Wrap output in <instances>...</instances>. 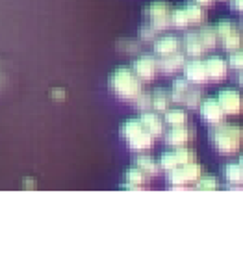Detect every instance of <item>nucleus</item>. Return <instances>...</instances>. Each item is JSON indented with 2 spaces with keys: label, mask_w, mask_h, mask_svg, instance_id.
<instances>
[{
  "label": "nucleus",
  "mask_w": 243,
  "mask_h": 256,
  "mask_svg": "<svg viewBox=\"0 0 243 256\" xmlns=\"http://www.w3.org/2000/svg\"><path fill=\"white\" fill-rule=\"evenodd\" d=\"M210 145L223 156H232L243 147V128L232 122H219L214 124L208 132Z\"/></svg>",
  "instance_id": "obj_1"
},
{
  "label": "nucleus",
  "mask_w": 243,
  "mask_h": 256,
  "mask_svg": "<svg viewBox=\"0 0 243 256\" xmlns=\"http://www.w3.org/2000/svg\"><path fill=\"white\" fill-rule=\"evenodd\" d=\"M110 90L116 93L121 100H134L136 96L143 93V82L136 74L132 67H117L110 76Z\"/></svg>",
  "instance_id": "obj_2"
},
{
  "label": "nucleus",
  "mask_w": 243,
  "mask_h": 256,
  "mask_svg": "<svg viewBox=\"0 0 243 256\" xmlns=\"http://www.w3.org/2000/svg\"><path fill=\"white\" fill-rule=\"evenodd\" d=\"M119 134H121L122 141L128 145L130 150L134 152H148L154 147V138L150 132H147V128L143 126L141 119H126L122 121L119 126Z\"/></svg>",
  "instance_id": "obj_3"
},
{
  "label": "nucleus",
  "mask_w": 243,
  "mask_h": 256,
  "mask_svg": "<svg viewBox=\"0 0 243 256\" xmlns=\"http://www.w3.org/2000/svg\"><path fill=\"white\" fill-rule=\"evenodd\" d=\"M202 166L197 160L190 162L186 166H180L173 171L167 173V188L169 190H186V188H193L197 184V180L200 178Z\"/></svg>",
  "instance_id": "obj_4"
},
{
  "label": "nucleus",
  "mask_w": 243,
  "mask_h": 256,
  "mask_svg": "<svg viewBox=\"0 0 243 256\" xmlns=\"http://www.w3.org/2000/svg\"><path fill=\"white\" fill-rule=\"evenodd\" d=\"M171 13H173V6L169 0H150L143 8L147 24H150L158 32H166L171 28Z\"/></svg>",
  "instance_id": "obj_5"
},
{
  "label": "nucleus",
  "mask_w": 243,
  "mask_h": 256,
  "mask_svg": "<svg viewBox=\"0 0 243 256\" xmlns=\"http://www.w3.org/2000/svg\"><path fill=\"white\" fill-rule=\"evenodd\" d=\"M197 160V154L195 150L190 147H176V148H171V150H167L160 156V167L162 171H173L176 167L180 166H186V164H190V162H195Z\"/></svg>",
  "instance_id": "obj_6"
},
{
  "label": "nucleus",
  "mask_w": 243,
  "mask_h": 256,
  "mask_svg": "<svg viewBox=\"0 0 243 256\" xmlns=\"http://www.w3.org/2000/svg\"><path fill=\"white\" fill-rule=\"evenodd\" d=\"M132 70L143 84L152 82L158 74V58L154 54H141L132 62Z\"/></svg>",
  "instance_id": "obj_7"
},
{
  "label": "nucleus",
  "mask_w": 243,
  "mask_h": 256,
  "mask_svg": "<svg viewBox=\"0 0 243 256\" xmlns=\"http://www.w3.org/2000/svg\"><path fill=\"white\" fill-rule=\"evenodd\" d=\"M218 100L226 116L236 117L243 112V96L234 88H224L218 93Z\"/></svg>",
  "instance_id": "obj_8"
},
{
  "label": "nucleus",
  "mask_w": 243,
  "mask_h": 256,
  "mask_svg": "<svg viewBox=\"0 0 243 256\" xmlns=\"http://www.w3.org/2000/svg\"><path fill=\"white\" fill-rule=\"evenodd\" d=\"M198 114H200V119L206 122V124H219L226 119V114L223 112L221 104H219L218 96H208V98H202V102L198 106Z\"/></svg>",
  "instance_id": "obj_9"
},
{
  "label": "nucleus",
  "mask_w": 243,
  "mask_h": 256,
  "mask_svg": "<svg viewBox=\"0 0 243 256\" xmlns=\"http://www.w3.org/2000/svg\"><path fill=\"white\" fill-rule=\"evenodd\" d=\"M193 140H195V130H193L190 124H182V126H169V130L164 134V141H166L171 148L188 147Z\"/></svg>",
  "instance_id": "obj_10"
},
{
  "label": "nucleus",
  "mask_w": 243,
  "mask_h": 256,
  "mask_svg": "<svg viewBox=\"0 0 243 256\" xmlns=\"http://www.w3.org/2000/svg\"><path fill=\"white\" fill-rule=\"evenodd\" d=\"M184 78L190 80L192 84H195V86H204L206 82H210V80H208V72H206L204 60L193 58V60H190V62H186Z\"/></svg>",
  "instance_id": "obj_11"
},
{
  "label": "nucleus",
  "mask_w": 243,
  "mask_h": 256,
  "mask_svg": "<svg viewBox=\"0 0 243 256\" xmlns=\"http://www.w3.org/2000/svg\"><path fill=\"white\" fill-rule=\"evenodd\" d=\"M182 48V39L173 36V34H166V36H160L152 41V52L156 58L160 56H167V54H173V52H178Z\"/></svg>",
  "instance_id": "obj_12"
},
{
  "label": "nucleus",
  "mask_w": 243,
  "mask_h": 256,
  "mask_svg": "<svg viewBox=\"0 0 243 256\" xmlns=\"http://www.w3.org/2000/svg\"><path fill=\"white\" fill-rule=\"evenodd\" d=\"M186 62H188V56H186L182 50L167 54V56H160V58H158V72L174 74V72H178L180 69H184Z\"/></svg>",
  "instance_id": "obj_13"
},
{
  "label": "nucleus",
  "mask_w": 243,
  "mask_h": 256,
  "mask_svg": "<svg viewBox=\"0 0 243 256\" xmlns=\"http://www.w3.org/2000/svg\"><path fill=\"white\" fill-rule=\"evenodd\" d=\"M204 65L210 82H221V80H224L226 74H228V69H230L228 62L223 60L221 56H210V58H206Z\"/></svg>",
  "instance_id": "obj_14"
},
{
  "label": "nucleus",
  "mask_w": 243,
  "mask_h": 256,
  "mask_svg": "<svg viewBox=\"0 0 243 256\" xmlns=\"http://www.w3.org/2000/svg\"><path fill=\"white\" fill-rule=\"evenodd\" d=\"M140 119L143 122V126L147 128V132H150L154 138H164V134H166V121L162 119L158 112H154V110L141 112Z\"/></svg>",
  "instance_id": "obj_15"
},
{
  "label": "nucleus",
  "mask_w": 243,
  "mask_h": 256,
  "mask_svg": "<svg viewBox=\"0 0 243 256\" xmlns=\"http://www.w3.org/2000/svg\"><path fill=\"white\" fill-rule=\"evenodd\" d=\"M150 184V176L143 173L141 169L132 166L124 173V182L121 184V190H145Z\"/></svg>",
  "instance_id": "obj_16"
},
{
  "label": "nucleus",
  "mask_w": 243,
  "mask_h": 256,
  "mask_svg": "<svg viewBox=\"0 0 243 256\" xmlns=\"http://www.w3.org/2000/svg\"><path fill=\"white\" fill-rule=\"evenodd\" d=\"M182 52L190 58H202L204 56V45L197 32H186L182 38Z\"/></svg>",
  "instance_id": "obj_17"
},
{
  "label": "nucleus",
  "mask_w": 243,
  "mask_h": 256,
  "mask_svg": "<svg viewBox=\"0 0 243 256\" xmlns=\"http://www.w3.org/2000/svg\"><path fill=\"white\" fill-rule=\"evenodd\" d=\"M224 180H226V190H242L243 188V167L240 166V162H230L223 166L221 169Z\"/></svg>",
  "instance_id": "obj_18"
},
{
  "label": "nucleus",
  "mask_w": 243,
  "mask_h": 256,
  "mask_svg": "<svg viewBox=\"0 0 243 256\" xmlns=\"http://www.w3.org/2000/svg\"><path fill=\"white\" fill-rule=\"evenodd\" d=\"M132 166H136L138 169H141L143 173L147 174V176H158L162 173V167H160V162L154 160L152 156H148L145 152H138V156H134V160H132Z\"/></svg>",
  "instance_id": "obj_19"
},
{
  "label": "nucleus",
  "mask_w": 243,
  "mask_h": 256,
  "mask_svg": "<svg viewBox=\"0 0 243 256\" xmlns=\"http://www.w3.org/2000/svg\"><path fill=\"white\" fill-rule=\"evenodd\" d=\"M150 102H152V110L158 112V114H164L171 108L173 104V98H171V91L164 90V88H156V90L150 93Z\"/></svg>",
  "instance_id": "obj_20"
},
{
  "label": "nucleus",
  "mask_w": 243,
  "mask_h": 256,
  "mask_svg": "<svg viewBox=\"0 0 243 256\" xmlns=\"http://www.w3.org/2000/svg\"><path fill=\"white\" fill-rule=\"evenodd\" d=\"M164 121L167 126H182V124H190V114L182 108H169L164 112Z\"/></svg>",
  "instance_id": "obj_21"
},
{
  "label": "nucleus",
  "mask_w": 243,
  "mask_h": 256,
  "mask_svg": "<svg viewBox=\"0 0 243 256\" xmlns=\"http://www.w3.org/2000/svg\"><path fill=\"white\" fill-rule=\"evenodd\" d=\"M184 12L186 15H188V20H190V26H200L206 22V8L198 6V4H193V2H190V4H186L184 6Z\"/></svg>",
  "instance_id": "obj_22"
},
{
  "label": "nucleus",
  "mask_w": 243,
  "mask_h": 256,
  "mask_svg": "<svg viewBox=\"0 0 243 256\" xmlns=\"http://www.w3.org/2000/svg\"><path fill=\"white\" fill-rule=\"evenodd\" d=\"M193 84L190 80H186V78H176L171 86V98H173L174 104H184V98L188 95V91L192 90Z\"/></svg>",
  "instance_id": "obj_23"
},
{
  "label": "nucleus",
  "mask_w": 243,
  "mask_h": 256,
  "mask_svg": "<svg viewBox=\"0 0 243 256\" xmlns=\"http://www.w3.org/2000/svg\"><path fill=\"white\" fill-rule=\"evenodd\" d=\"M197 34H198V38H200V41H202V45H204L206 50H212V48H216V46L219 45L218 32H216L214 26H202Z\"/></svg>",
  "instance_id": "obj_24"
},
{
  "label": "nucleus",
  "mask_w": 243,
  "mask_h": 256,
  "mask_svg": "<svg viewBox=\"0 0 243 256\" xmlns=\"http://www.w3.org/2000/svg\"><path fill=\"white\" fill-rule=\"evenodd\" d=\"M214 28H216V32H218L219 41H221V39H226L228 36H232V34L240 32V26H238L236 22H234V20H230V19L219 20L218 24H214Z\"/></svg>",
  "instance_id": "obj_25"
},
{
  "label": "nucleus",
  "mask_w": 243,
  "mask_h": 256,
  "mask_svg": "<svg viewBox=\"0 0 243 256\" xmlns=\"http://www.w3.org/2000/svg\"><path fill=\"white\" fill-rule=\"evenodd\" d=\"M171 28H176V30L190 28V20H188V15L184 12V6L173 8V13H171Z\"/></svg>",
  "instance_id": "obj_26"
},
{
  "label": "nucleus",
  "mask_w": 243,
  "mask_h": 256,
  "mask_svg": "<svg viewBox=\"0 0 243 256\" xmlns=\"http://www.w3.org/2000/svg\"><path fill=\"white\" fill-rule=\"evenodd\" d=\"M219 45H221V48L226 52H234L238 50V48H242L243 46V34L242 30L236 34H232V36H228L226 39H221L219 41Z\"/></svg>",
  "instance_id": "obj_27"
},
{
  "label": "nucleus",
  "mask_w": 243,
  "mask_h": 256,
  "mask_svg": "<svg viewBox=\"0 0 243 256\" xmlns=\"http://www.w3.org/2000/svg\"><path fill=\"white\" fill-rule=\"evenodd\" d=\"M202 91L198 90L197 86L193 84L192 86V90L188 91V95H186L184 98V104H186V108L188 110H198V106H200V102H202Z\"/></svg>",
  "instance_id": "obj_28"
},
{
  "label": "nucleus",
  "mask_w": 243,
  "mask_h": 256,
  "mask_svg": "<svg viewBox=\"0 0 243 256\" xmlns=\"http://www.w3.org/2000/svg\"><path fill=\"white\" fill-rule=\"evenodd\" d=\"M195 190H202V192H212V190H218L219 188V180L214 176V174H200V178L197 180L195 184Z\"/></svg>",
  "instance_id": "obj_29"
},
{
  "label": "nucleus",
  "mask_w": 243,
  "mask_h": 256,
  "mask_svg": "<svg viewBox=\"0 0 243 256\" xmlns=\"http://www.w3.org/2000/svg\"><path fill=\"white\" fill-rule=\"evenodd\" d=\"M132 108L138 110V112H147V110H152V102H150V93H140L134 100H130Z\"/></svg>",
  "instance_id": "obj_30"
},
{
  "label": "nucleus",
  "mask_w": 243,
  "mask_h": 256,
  "mask_svg": "<svg viewBox=\"0 0 243 256\" xmlns=\"http://www.w3.org/2000/svg\"><path fill=\"white\" fill-rule=\"evenodd\" d=\"M158 30H154L150 24H145V26H141V30H140V38L143 43H152L154 39L158 38Z\"/></svg>",
  "instance_id": "obj_31"
},
{
  "label": "nucleus",
  "mask_w": 243,
  "mask_h": 256,
  "mask_svg": "<svg viewBox=\"0 0 243 256\" xmlns=\"http://www.w3.org/2000/svg\"><path fill=\"white\" fill-rule=\"evenodd\" d=\"M228 67H230V69H236V70L243 69V46H242V48H238V50L230 52V58H228Z\"/></svg>",
  "instance_id": "obj_32"
},
{
  "label": "nucleus",
  "mask_w": 243,
  "mask_h": 256,
  "mask_svg": "<svg viewBox=\"0 0 243 256\" xmlns=\"http://www.w3.org/2000/svg\"><path fill=\"white\" fill-rule=\"evenodd\" d=\"M230 8L234 12L243 13V0H230Z\"/></svg>",
  "instance_id": "obj_33"
},
{
  "label": "nucleus",
  "mask_w": 243,
  "mask_h": 256,
  "mask_svg": "<svg viewBox=\"0 0 243 256\" xmlns=\"http://www.w3.org/2000/svg\"><path fill=\"white\" fill-rule=\"evenodd\" d=\"M190 2L198 4V6H202V8H212L214 4H216V0H190Z\"/></svg>",
  "instance_id": "obj_34"
},
{
  "label": "nucleus",
  "mask_w": 243,
  "mask_h": 256,
  "mask_svg": "<svg viewBox=\"0 0 243 256\" xmlns=\"http://www.w3.org/2000/svg\"><path fill=\"white\" fill-rule=\"evenodd\" d=\"M52 96H54V98H64V96H65V90H62V88L54 90V91H52Z\"/></svg>",
  "instance_id": "obj_35"
},
{
  "label": "nucleus",
  "mask_w": 243,
  "mask_h": 256,
  "mask_svg": "<svg viewBox=\"0 0 243 256\" xmlns=\"http://www.w3.org/2000/svg\"><path fill=\"white\" fill-rule=\"evenodd\" d=\"M24 188H36L34 178H24Z\"/></svg>",
  "instance_id": "obj_36"
},
{
  "label": "nucleus",
  "mask_w": 243,
  "mask_h": 256,
  "mask_svg": "<svg viewBox=\"0 0 243 256\" xmlns=\"http://www.w3.org/2000/svg\"><path fill=\"white\" fill-rule=\"evenodd\" d=\"M238 82H240V86L243 88V69L240 70V76H238Z\"/></svg>",
  "instance_id": "obj_37"
},
{
  "label": "nucleus",
  "mask_w": 243,
  "mask_h": 256,
  "mask_svg": "<svg viewBox=\"0 0 243 256\" xmlns=\"http://www.w3.org/2000/svg\"><path fill=\"white\" fill-rule=\"evenodd\" d=\"M238 26H240V30H242V34H243V17H242V22H240Z\"/></svg>",
  "instance_id": "obj_38"
},
{
  "label": "nucleus",
  "mask_w": 243,
  "mask_h": 256,
  "mask_svg": "<svg viewBox=\"0 0 243 256\" xmlns=\"http://www.w3.org/2000/svg\"><path fill=\"white\" fill-rule=\"evenodd\" d=\"M240 166L243 167V154H242V158H240Z\"/></svg>",
  "instance_id": "obj_39"
}]
</instances>
